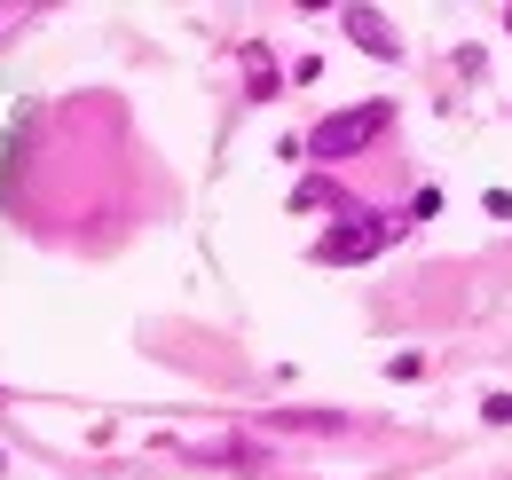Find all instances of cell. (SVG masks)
Masks as SVG:
<instances>
[{
    "label": "cell",
    "instance_id": "ba28073f",
    "mask_svg": "<svg viewBox=\"0 0 512 480\" xmlns=\"http://www.w3.org/2000/svg\"><path fill=\"white\" fill-rule=\"evenodd\" d=\"M505 32H512V8H505Z\"/></svg>",
    "mask_w": 512,
    "mask_h": 480
},
{
    "label": "cell",
    "instance_id": "3957f363",
    "mask_svg": "<svg viewBox=\"0 0 512 480\" xmlns=\"http://www.w3.org/2000/svg\"><path fill=\"white\" fill-rule=\"evenodd\" d=\"M190 457L197 465H245V473H268V465H276L260 441H190Z\"/></svg>",
    "mask_w": 512,
    "mask_h": 480
},
{
    "label": "cell",
    "instance_id": "277c9868",
    "mask_svg": "<svg viewBox=\"0 0 512 480\" xmlns=\"http://www.w3.org/2000/svg\"><path fill=\"white\" fill-rule=\"evenodd\" d=\"M347 32H355V48H363V56H379V63L402 56V40L386 32V16H379V8H347Z\"/></svg>",
    "mask_w": 512,
    "mask_h": 480
},
{
    "label": "cell",
    "instance_id": "5b68a950",
    "mask_svg": "<svg viewBox=\"0 0 512 480\" xmlns=\"http://www.w3.org/2000/svg\"><path fill=\"white\" fill-rule=\"evenodd\" d=\"M292 205H300V213H323V205H331V213H347V221H355V197H347L339 181H300V189H292Z\"/></svg>",
    "mask_w": 512,
    "mask_h": 480
},
{
    "label": "cell",
    "instance_id": "52a82bcc",
    "mask_svg": "<svg viewBox=\"0 0 512 480\" xmlns=\"http://www.w3.org/2000/svg\"><path fill=\"white\" fill-rule=\"evenodd\" d=\"M481 418H489V425H512V394H489V402H481Z\"/></svg>",
    "mask_w": 512,
    "mask_h": 480
},
{
    "label": "cell",
    "instance_id": "8992f818",
    "mask_svg": "<svg viewBox=\"0 0 512 480\" xmlns=\"http://www.w3.org/2000/svg\"><path fill=\"white\" fill-rule=\"evenodd\" d=\"M245 63H253V95H276V63L260 56V48H245Z\"/></svg>",
    "mask_w": 512,
    "mask_h": 480
},
{
    "label": "cell",
    "instance_id": "6da1fadb",
    "mask_svg": "<svg viewBox=\"0 0 512 480\" xmlns=\"http://www.w3.org/2000/svg\"><path fill=\"white\" fill-rule=\"evenodd\" d=\"M386 126H394V103H355V111H331L300 150H308L316 166H347V158H363V150L379 142Z\"/></svg>",
    "mask_w": 512,
    "mask_h": 480
},
{
    "label": "cell",
    "instance_id": "7a4b0ae2",
    "mask_svg": "<svg viewBox=\"0 0 512 480\" xmlns=\"http://www.w3.org/2000/svg\"><path fill=\"white\" fill-rule=\"evenodd\" d=\"M402 229H410V213H355L347 229L316 237V260H323V268H339V260H371V252H386Z\"/></svg>",
    "mask_w": 512,
    "mask_h": 480
}]
</instances>
